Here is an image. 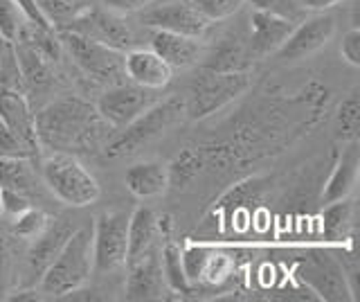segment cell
Instances as JSON below:
<instances>
[{"instance_id": "d590c367", "label": "cell", "mask_w": 360, "mask_h": 302, "mask_svg": "<svg viewBox=\"0 0 360 302\" xmlns=\"http://www.w3.org/2000/svg\"><path fill=\"white\" fill-rule=\"evenodd\" d=\"M0 203H3V215H11V217H18L20 212L32 208V201L25 192L7 189V187H0Z\"/></svg>"}, {"instance_id": "7a4b0ae2", "label": "cell", "mask_w": 360, "mask_h": 302, "mask_svg": "<svg viewBox=\"0 0 360 302\" xmlns=\"http://www.w3.org/2000/svg\"><path fill=\"white\" fill-rule=\"evenodd\" d=\"M93 273V230L77 228L39 279L43 296L63 298L82 289Z\"/></svg>"}, {"instance_id": "30bf717a", "label": "cell", "mask_w": 360, "mask_h": 302, "mask_svg": "<svg viewBox=\"0 0 360 302\" xmlns=\"http://www.w3.org/2000/svg\"><path fill=\"white\" fill-rule=\"evenodd\" d=\"M155 102V95L149 88L138 84H117L99 97L97 113L112 129H124Z\"/></svg>"}, {"instance_id": "cb8c5ba5", "label": "cell", "mask_w": 360, "mask_h": 302, "mask_svg": "<svg viewBox=\"0 0 360 302\" xmlns=\"http://www.w3.org/2000/svg\"><path fill=\"white\" fill-rule=\"evenodd\" d=\"M34 185H37V174L27 156H0V187L27 194Z\"/></svg>"}, {"instance_id": "7bdbcfd3", "label": "cell", "mask_w": 360, "mask_h": 302, "mask_svg": "<svg viewBox=\"0 0 360 302\" xmlns=\"http://www.w3.org/2000/svg\"><path fill=\"white\" fill-rule=\"evenodd\" d=\"M0 63H3V59H0Z\"/></svg>"}, {"instance_id": "44dd1931", "label": "cell", "mask_w": 360, "mask_h": 302, "mask_svg": "<svg viewBox=\"0 0 360 302\" xmlns=\"http://www.w3.org/2000/svg\"><path fill=\"white\" fill-rule=\"evenodd\" d=\"M160 234L158 228V215L146 206L133 210L129 217V248H127V264L138 260V257L151 253L155 237Z\"/></svg>"}, {"instance_id": "83f0119b", "label": "cell", "mask_w": 360, "mask_h": 302, "mask_svg": "<svg viewBox=\"0 0 360 302\" xmlns=\"http://www.w3.org/2000/svg\"><path fill=\"white\" fill-rule=\"evenodd\" d=\"M16 257H14V246H11V237L0 230V300H7L11 289L16 282Z\"/></svg>"}, {"instance_id": "ba28073f", "label": "cell", "mask_w": 360, "mask_h": 302, "mask_svg": "<svg viewBox=\"0 0 360 302\" xmlns=\"http://www.w3.org/2000/svg\"><path fill=\"white\" fill-rule=\"evenodd\" d=\"M61 46L70 52L75 63L82 68L86 75H90L97 82H108L117 80V75L124 73V52L108 48L104 43L93 41L84 34L65 30L59 37Z\"/></svg>"}, {"instance_id": "60d3db41", "label": "cell", "mask_w": 360, "mask_h": 302, "mask_svg": "<svg viewBox=\"0 0 360 302\" xmlns=\"http://www.w3.org/2000/svg\"><path fill=\"white\" fill-rule=\"evenodd\" d=\"M297 3L302 5L304 12H326V9L340 5L345 0H297Z\"/></svg>"}, {"instance_id": "4dcf8cb0", "label": "cell", "mask_w": 360, "mask_h": 302, "mask_svg": "<svg viewBox=\"0 0 360 302\" xmlns=\"http://www.w3.org/2000/svg\"><path fill=\"white\" fill-rule=\"evenodd\" d=\"M25 23L27 18L14 0H0V39L5 43H14Z\"/></svg>"}, {"instance_id": "1f68e13d", "label": "cell", "mask_w": 360, "mask_h": 302, "mask_svg": "<svg viewBox=\"0 0 360 302\" xmlns=\"http://www.w3.org/2000/svg\"><path fill=\"white\" fill-rule=\"evenodd\" d=\"M191 3L196 5V9L210 23H217V20L234 16L243 7L245 0H191Z\"/></svg>"}, {"instance_id": "5bb4252c", "label": "cell", "mask_w": 360, "mask_h": 302, "mask_svg": "<svg viewBox=\"0 0 360 302\" xmlns=\"http://www.w3.org/2000/svg\"><path fill=\"white\" fill-rule=\"evenodd\" d=\"M0 122L30 153L39 149L34 111L30 108L25 95L16 91L14 86L0 84Z\"/></svg>"}, {"instance_id": "2e32d148", "label": "cell", "mask_w": 360, "mask_h": 302, "mask_svg": "<svg viewBox=\"0 0 360 302\" xmlns=\"http://www.w3.org/2000/svg\"><path fill=\"white\" fill-rule=\"evenodd\" d=\"M167 282L162 275V264L160 257L153 253H146L138 260L129 262V277L124 294L127 300H162Z\"/></svg>"}, {"instance_id": "603a6c76", "label": "cell", "mask_w": 360, "mask_h": 302, "mask_svg": "<svg viewBox=\"0 0 360 302\" xmlns=\"http://www.w3.org/2000/svg\"><path fill=\"white\" fill-rule=\"evenodd\" d=\"M354 215L356 208L349 199L326 203L322 212V234L326 241H347L354 232Z\"/></svg>"}, {"instance_id": "ab89813d", "label": "cell", "mask_w": 360, "mask_h": 302, "mask_svg": "<svg viewBox=\"0 0 360 302\" xmlns=\"http://www.w3.org/2000/svg\"><path fill=\"white\" fill-rule=\"evenodd\" d=\"M0 156H30V151L11 136V131H7L0 122Z\"/></svg>"}, {"instance_id": "9c48e42d", "label": "cell", "mask_w": 360, "mask_h": 302, "mask_svg": "<svg viewBox=\"0 0 360 302\" xmlns=\"http://www.w3.org/2000/svg\"><path fill=\"white\" fill-rule=\"evenodd\" d=\"M140 23L149 30H165L176 34L200 39L210 27V20L202 16L191 0H169L162 5L142 9Z\"/></svg>"}, {"instance_id": "484cf974", "label": "cell", "mask_w": 360, "mask_h": 302, "mask_svg": "<svg viewBox=\"0 0 360 302\" xmlns=\"http://www.w3.org/2000/svg\"><path fill=\"white\" fill-rule=\"evenodd\" d=\"M232 275H234V260L232 257L217 251V248H212L207 260H205V266H202L200 282L219 287L225 282V279H230Z\"/></svg>"}, {"instance_id": "836d02e7", "label": "cell", "mask_w": 360, "mask_h": 302, "mask_svg": "<svg viewBox=\"0 0 360 302\" xmlns=\"http://www.w3.org/2000/svg\"><path fill=\"white\" fill-rule=\"evenodd\" d=\"M245 3H250L255 9H262V12L284 16V18L292 20V23H300L304 14H307L297 0H245Z\"/></svg>"}, {"instance_id": "74e56055", "label": "cell", "mask_w": 360, "mask_h": 302, "mask_svg": "<svg viewBox=\"0 0 360 302\" xmlns=\"http://www.w3.org/2000/svg\"><path fill=\"white\" fill-rule=\"evenodd\" d=\"M14 3L22 9V14H25V18L30 20L32 25L43 27V30H54V25L43 16V12L39 9L37 0H14Z\"/></svg>"}, {"instance_id": "8d00e7d4", "label": "cell", "mask_w": 360, "mask_h": 302, "mask_svg": "<svg viewBox=\"0 0 360 302\" xmlns=\"http://www.w3.org/2000/svg\"><path fill=\"white\" fill-rule=\"evenodd\" d=\"M340 54L349 65H356V68L360 65V30L358 27H352L342 37Z\"/></svg>"}, {"instance_id": "3957f363", "label": "cell", "mask_w": 360, "mask_h": 302, "mask_svg": "<svg viewBox=\"0 0 360 302\" xmlns=\"http://www.w3.org/2000/svg\"><path fill=\"white\" fill-rule=\"evenodd\" d=\"M185 118V99L172 95L167 99H160L142 111V113L129 122L127 127L120 131V136L115 140L108 142L106 156L108 158H122V156H131L135 151H140L144 144L153 142L155 138H160L162 133H167L174 125H178Z\"/></svg>"}, {"instance_id": "d6986e66", "label": "cell", "mask_w": 360, "mask_h": 302, "mask_svg": "<svg viewBox=\"0 0 360 302\" xmlns=\"http://www.w3.org/2000/svg\"><path fill=\"white\" fill-rule=\"evenodd\" d=\"M151 50L169 65V68H187V65L198 61L200 43L194 37L176 34V32H165V30H153Z\"/></svg>"}, {"instance_id": "f546056e", "label": "cell", "mask_w": 360, "mask_h": 302, "mask_svg": "<svg viewBox=\"0 0 360 302\" xmlns=\"http://www.w3.org/2000/svg\"><path fill=\"white\" fill-rule=\"evenodd\" d=\"M167 167H169V183L183 187V185H187L191 178H194L200 172L202 153L187 149V151L180 153L172 165H167Z\"/></svg>"}, {"instance_id": "f35d334b", "label": "cell", "mask_w": 360, "mask_h": 302, "mask_svg": "<svg viewBox=\"0 0 360 302\" xmlns=\"http://www.w3.org/2000/svg\"><path fill=\"white\" fill-rule=\"evenodd\" d=\"M106 9L115 12L120 16H127V14H135V12H142L151 5V0H101Z\"/></svg>"}, {"instance_id": "8992f818", "label": "cell", "mask_w": 360, "mask_h": 302, "mask_svg": "<svg viewBox=\"0 0 360 302\" xmlns=\"http://www.w3.org/2000/svg\"><path fill=\"white\" fill-rule=\"evenodd\" d=\"M295 275L320 300H331V302L356 300L345 266L329 251H311L307 257H302L297 262Z\"/></svg>"}, {"instance_id": "5b68a950", "label": "cell", "mask_w": 360, "mask_h": 302, "mask_svg": "<svg viewBox=\"0 0 360 302\" xmlns=\"http://www.w3.org/2000/svg\"><path fill=\"white\" fill-rule=\"evenodd\" d=\"M250 88V75L241 70H207L194 80L185 99V115L202 120L234 102Z\"/></svg>"}, {"instance_id": "6da1fadb", "label": "cell", "mask_w": 360, "mask_h": 302, "mask_svg": "<svg viewBox=\"0 0 360 302\" xmlns=\"http://www.w3.org/2000/svg\"><path fill=\"white\" fill-rule=\"evenodd\" d=\"M34 120H37L39 147L70 153L72 149L88 147L90 138L97 136V125L104 122L97 108L77 97L56 99L41 113H34Z\"/></svg>"}, {"instance_id": "4316f807", "label": "cell", "mask_w": 360, "mask_h": 302, "mask_svg": "<svg viewBox=\"0 0 360 302\" xmlns=\"http://www.w3.org/2000/svg\"><path fill=\"white\" fill-rule=\"evenodd\" d=\"M48 223H50V217L45 215L43 210L27 208L25 212H20L18 217H14V223H11V232H14L18 239L32 241V239H37L45 228H48Z\"/></svg>"}, {"instance_id": "ac0fdd59", "label": "cell", "mask_w": 360, "mask_h": 302, "mask_svg": "<svg viewBox=\"0 0 360 302\" xmlns=\"http://www.w3.org/2000/svg\"><path fill=\"white\" fill-rule=\"evenodd\" d=\"M358 172H360V149L358 140H349V144L342 149L340 158H338L329 181L324 185L322 192V203H333V201L349 199L358 183Z\"/></svg>"}, {"instance_id": "ffe728a7", "label": "cell", "mask_w": 360, "mask_h": 302, "mask_svg": "<svg viewBox=\"0 0 360 302\" xmlns=\"http://www.w3.org/2000/svg\"><path fill=\"white\" fill-rule=\"evenodd\" d=\"M124 185L138 199H155L169 189V167L165 163L146 161L131 165L124 174Z\"/></svg>"}, {"instance_id": "52a82bcc", "label": "cell", "mask_w": 360, "mask_h": 302, "mask_svg": "<svg viewBox=\"0 0 360 302\" xmlns=\"http://www.w3.org/2000/svg\"><path fill=\"white\" fill-rule=\"evenodd\" d=\"M129 215L120 210L101 212L93 228V271L110 273L127 264Z\"/></svg>"}, {"instance_id": "4fadbf2b", "label": "cell", "mask_w": 360, "mask_h": 302, "mask_svg": "<svg viewBox=\"0 0 360 302\" xmlns=\"http://www.w3.org/2000/svg\"><path fill=\"white\" fill-rule=\"evenodd\" d=\"M77 230L75 223L61 217V219H50L48 228H45L37 239L30 241V248L25 253V268H22V275H25V282H39L41 275L45 273L54 257L61 253L65 241L72 237V232Z\"/></svg>"}, {"instance_id": "b9f144b4", "label": "cell", "mask_w": 360, "mask_h": 302, "mask_svg": "<svg viewBox=\"0 0 360 302\" xmlns=\"http://www.w3.org/2000/svg\"><path fill=\"white\" fill-rule=\"evenodd\" d=\"M0 217H3V203H0Z\"/></svg>"}, {"instance_id": "8fae6325", "label": "cell", "mask_w": 360, "mask_h": 302, "mask_svg": "<svg viewBox=\"0 0 360 302\" xmlns=\"http://www.w3.org/2000/svg\"><path fill=\"white\" fill-rule=\"evenodd\" d=\"M65 30L84 34L93 41L104 43L108 48H115L120 52H127L133 48V32L124 23V18L110 9H88L84 14H75L70 18V25Z\"/></svg>"}, {"instance_id": "277c9868", "label": "cell", "mask_w": 360, "mask_h": 302, "mask_svg": "<svg viewBox=\"0 0 360 302\" xmlns=\"http://www.w3.org/2000/svg\"><path fill=\"white\" fill-rule=\"evenodd\" d=\"M41 174L50 192L70 208H88L99 199L97 178L70 151H52L41 165Z\"/></svg>"}, {"instance_id": "e0dca14e", "label": "cell", "mask_w": 360, "mask_h": 302, "mask_svg": "<svg viewBox=\"0 0 360 302\" xmlns=\"http://www.w3.org/2000/svg\"><path fill=\"white\" fill-rule=\"evenodd\" d=\"M172 70L174 68H169L153 50L131 48L124 52V75L149 91H160L172 82Z\"/></svg>"}, {"instance_id": "d4e9b609", "label": "cell", "mask_w": 360, "mask_h": 302, "mask_svg": "<svg viewBox=\"0 0 360 302\" xmlns=\"http://www.w3.org/2000/svg\"><path fill=\"white\" fill-rule=\"evenodd\" d=\"M160 264H162V275H165V282H167L169 289L176 291V294H185V296L194 291V284H191L187 279V275H185L183 260H180V248L176 244H167L165 246Z\"/></svg>"}, {"instance_id": "e575fe53", "label": "cell", "mask_w": 360, "mask_h": 302, "mask_svg": "<svg viewBox=\"0 0 360 302\" xmlns=\"http://www.w3.org/2000/svg\"><path fill=\"white\" fill-rule=\"evenodd\" d=\"M37 5L43 12V16L48 18L52 25H54V20H56V23H61V20L75 16V3H72V0H37Z\"/></svg>"}, {"instance_id": "f1b7e54d", "label": "cell", "mask_w": 360, "mask_h": 302, "mask_svg": "<svg viewBox=\"0 0 360 302\" xmlns=\"http://www.w3.org/2000/svg\"><path fill=\"white\" fill-rule=\"evenodd\" d=\"M358 127H360V99H358V93H352L340 104V108H338L335 129H338V136L349 142V140H356Z\"/></svg>"}, {"instance_id": "7c38bea8", "label": "cell", "mask_w": 360, "mask_h": 302, "mask_svg": "<svg viewBox=\"0 0 360 302\" xmlns=\"http://www.w3.org/2000/svg\"><path fill=\"white\" fill-rule=\"evenodd\" d=\"M335 34V18L329 14H318L311 18H302L300 25L292 27L288 39L281 43L275 57L284 63L309 59L311 54L322 50Z\"/></svg>"}, {"instance_id": "9a60e30c", "label": "cell", "mask_w": 360, "mask_h": 302, "mask_svg": "<svg viewBox=\"0 0 360 302\" xmlns=\"http://www.w3.org/2000/svg\"><path fill=\"white\" fill-rule=\"evenodd\" d=\"M295 27V23L284 16L262 12L255 9L250 16V43H248V57L264 59L275 54L281 43L288 39V34Z\"/></svg>"}, {"instance_id": "7402d4cb", "label": "cell", "mask_w": 360, "mask_h": 302, "mask_svg": "<svg viewBox=\"0 0 360 302\" xmlns=\"http://www.w3.org/2000/svg\"><path fill=\"white\" fill-rule=\"evenodd\" d=\"M14 57H16V65H18L20 77L30 86L39 88V86L50 84V80H52L50 63L52 61L45 57L39 48H34L32 43L22 41V39H16L14 41Z\"/></svg>"}, {"instance_id": "d6a6232c", "label": "cell", "mask_w": 360, "mask_h": 302, "mask_svg": "<svg viewBox=\"0 0 360 302\" xmlns=\"http://www.w3.org/2000/svg\"><path fill=\"white\" fill-rule=\"evenodd\" d=\"M210 251H212L210 246H196V244H189L180 251V260H183L185 275L191 284L200 282V273H202V266H205Z\"/></svg>"}]
</instances>
